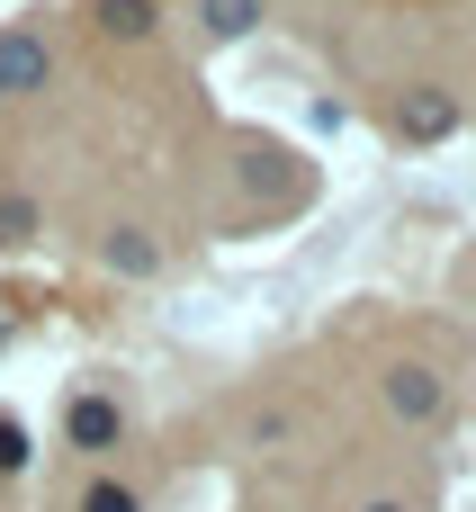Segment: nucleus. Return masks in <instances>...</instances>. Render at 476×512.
I'll return each instance as SVG.
<instances>
[{"label": "nucleus", "mask_w": 476, "mask_h": 512, "mask_svg": "<svg viewBox=\"0 0 476 512\" xmlns=\"http://www.w3.org/2000/svg\"><path fill=\"white\" fill-rule=\"evenodd\" d=\"M450 126H459V99H450L441 81H423V90L396 99V135H405V144H441Z\"/></svg>", "instance_id": "obj_1"}, {"label": "nucleus", "mask_w": 476, "mask_h": 512, "mask_svg": "<svg viewBox=\"0 0 476 512\" xmlns=\"http://www.w3.org/2000/svg\"><path fill=\"white\" fill-rule=\"evenodd\" d=\"M441 405H450V387H441L423 360L387 369V414H396V423H441Z\"/></svg>", "instance_id": "obj_2"}, {"label": "nucleus", "mask_w": 476, "mask_h": 512, "mask_svg": "<svg viewBox=\"0 0 476 512\" xmlns=\"http://www.w3.org/2000/svg\"><path fill=\"white\" fill-rule=\"evenodd\" d=\"M54 81V54H45V36H27V27H0V99L9 90H45Z\"/></svg>", "instance_id": "obj_3"}, {"label": "nucleus", "mask_w": 476, "mask_h": 512, "mask_svg": "<svg viewBox=\"0 0 476 512\" xmlns=\"http://www.w3.org/2000/svg\"><path fill=\"white\" fill-rule=\"evenodd\" d=\"M63 432H72V450H117V405L108 396H72Z\"/></svg>", "instance_id": "obj_4"}, {"label": "nucleus", "mask_w": 476, "mask_h": 512, "mask_svg": "<svg viewBox=\"0 0 476 512\" xmlns=\"http://www.w3.org/2000/svg\"><path fill=\"white\" fill-rule=\"evenodd\" d=\"M108 270H117V279H153V270H162L153 234H144V225H117V234H108Z\"/></svg>", "instance_id": "obj_5"}, {"label": "nucleus", "mask_w": 476, "mask_h": 512, "mask_svg": "<svg viewBox=\"0 0 476 512\" xmlns=\"http://www.w3.org/2000/svg\"><path fill=\"white\" fill-rule=\"evenodd\" d=\"M198 27H207L216 45H234V36L261 27V0H198Z\"/></svg>", "instance_id": "obj_6"}, {"label": "nucleus", "mask_w": 476, "mask_h": 512, "mask_svg": "<svg viewBox=\"0 0 476 512\" xmlns=\"http://www.w3.org/2000/svg\"><path fill=\"white\" fill-rule=\"evenodd\" d=\"M90 9H99V27H108V36H153V18H162L153 0H90Z\"/></svg>", "instance_id": "obj_7"}, {"label": "nucleus", "mask_w": 476, "mask_h": 512, "mask_svg": "<svg viewBox=\"0 0 476 512\" xmlns=\"http://www.w3.org/2000/svg\"><path fill=\"white\" fill-rule=\"evenodd\" d=\"M36 234V198H0V243H27Z\"/></svg>", "instance_id": "obj_8"}, {"label": "nucleus", "mask_w": 476, "mask_h": 512, "mask_svg": "<svg viewBox=\"0 0 476 512\" xmlns=\"http://www.w3.org/2000/svg\"><path fill=\"white\" fill-rule=\"evenodd\" d=\"M81 512H144V504H135V486H108V477H99V486L81 495Z\"/></svg>", "instance_id": "obj_9"}, {"label": "nucleus", "mask_w": 476, "mask_h": 512, "mask_svg": "<svg viewBox=\"0 0 476 512\" xmlns=\"http://www.w3.org/2000/svg\"><path fill=\"white\" fill-rule=\"evenodd\" d=\"M18 468H27V432L0 414V477H18Z\"/></svg>", "instance_id": "obj_10"}, {"label": "nucleus", "mask_w": 476, "mask_h": 512, "mask_svg": "<svg viewBox=\"0 0 476 512\" xmlns=\"http://www.w3.org/2000/svg\"><path fill=\"white\" fill-rule=\"evenodd\" d=\"M369 512H405V504H369Z\"/></svg>", "instance_id": "obj_11"}]
</instances>
